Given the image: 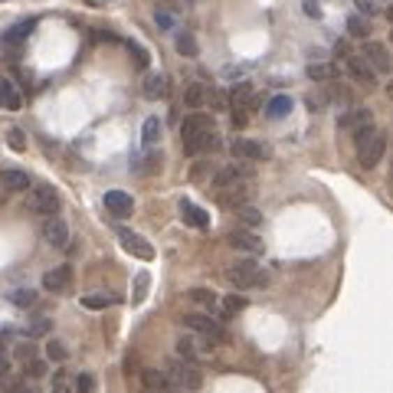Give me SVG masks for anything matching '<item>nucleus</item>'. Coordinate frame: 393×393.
I'll list each match as a JSON object with an SVG mask.
<instances>
[{
  "label": "nucleus",
  "instance_id": "1",
  "mask_svg": "<svg viewBox=\"0 0 393 393\" xmlns=\"http://www.w3.org/2000/svg\"><path fill=\"white\" fill-rule=\"evenodd\" d=\"M216 121L210 115H203V112H191V115L184 118L181 125V141H184V151L191 154V158H200V154H213V151L223 148V141L216 135Z\"/></svg>",
  "mask_w": 393,
  "mask_h": 393
},
{
  "label": "nucleus",
  "instance_id": "2",
  "mask_svg": "<svg viewBox=\"0 0 393 393\" xmlns=\"http://www.w3.org/2000/svg\"><path fill=\"white\" fill-rule=\"evenodd\" d=\"M226 279L233 282L236 288H266L269 286V272L255 259H239L226 269Z\"/></svg>",
  "mask_w": 393,
  "mask_h": 393
},
{
  "label": "nucleus",
  "instance_id": "3",
  "mask_svg": "<svg viewBox=\"0 0 393 393\" xmlns=\"http://www.w3.org/2000/svg\"><path fill=\"white\" fill-rule=\"evenodd\" d=\"M59 207H63V200H59V191L56 187H50V184H33L30 191H27V210L36 213V216H59Z\"/></svg>",
  "mask_w": 393,
  "mask_h": 393
},
{
  "label": "nucleus",
  "instance_id": "4",
  "mask_svg": "<svg viewBox=\"0 0 393 393\" xmlns=\"http://www.w3.org/2000/svg\"><path fill=\"white\" fill-rule=\"evenodd\" d=\"M168 380L174 383V390H187V393H197L203 387V373L197 364L191 361H181V357H174V361H168Z\"/></svg>",
  "mask_w": 393,
  "mask_h": 393
},
{
  "label": "nucleus",
  "instance_id": "5",
  "mask_svg": "<svg viewBox=\"0 0 393 393\" xmlns=\"http://www.w3.org/2000/svg\"><path fill=\"white\" fill-rule=\"evenodd\" d=\"M181 325L184 328H191L193 334L207 338V341H220V344L226 341V328L216 318H210V315H197V311H191V315H181Z\"/></svg>",
  "mask_w": 393,
  "mask_h": 393
},
{
  "label": "nucleus",
  "instance_id": "6",
  "mask_svg": "<svg viewBox=\"0 0 393 393\" xmlns=\"http://www.w3.org/2000/svg\"><path fill=\"white\" fill-rule=\"evenodd\" d=\"M383 151H387V135H383V131H373L371 138L357 148V161H361V168H367V170L377 168L380 158H383Z\"/></svg>",
  "mask_w": 393,
  "mask_h": 393
},
{
  "label": "nucleus",
  "instance_id": "7",
  "mask_svg": "<svg viewBox=\"0 0 393 393\" xmlns=\"http://www.w3.org/2000/svg\"><path fill=\"white\" fill-rule=\"evenodd\" d=\"M364 59L371 63V69H373L377 75L393 73V56H390V50H387L383 43L367 40V46H364Z\"/></svg>",
  "mask_w": 393,
  "mask_h": 393
},
{
  "label": "nucleus",
  "instance_id": "8",
  "mask_svg": "<svg viewBox=\"0 0 393 393\" xmlns=\"http://www.w3.org/2000/svg\"><path fill=\"white\" fill-rule=\"evenodd\" d=\"M118 243H121V249L131 255H138L141 262H151L154 259V246L144 239V236L131 233V230H118Z\"/></svg>",
  "mask_w": 393,
  "mask_h": 393
},
{
  "label": "nucleus",
  "instance_id": "9",
  "mask_svg": "<svg viewBox=\"0 0 393 393\" xmlns=\"http://www.w3.org/2000/svg\"><path fill=\"white\" fill-rule=\"evenodd\" d=\"M177 213H181V220L191 226V230H210V213L203 210L200 203L181 200V203H177Z\"/></svg>",
  "mask_w": 393,
  "mask_h": 393
},
{
  "label": "nucleus",
  "instance_id": "10",
  "mask_svg": "<svg viewBox=\"0 0 393 393\" xmlns=\"http://www.w3.org/2000/svg\"><path fill=\"white\" fill-rule=\"evenodd\" d=\"M249 177H253V168L236 161V164H226V168L216 170V187L223 191V187H233V184H246Z\"/></svg>",
  "mask_w": 393,
  "mask_h": 393
},
{
  "label": "nucleus",
  "instance_id": "11",
  "mask_svg": "<svg viewBox=\"0 0 393 393\" xmlns=\"http://www.w3.org/2000/svg\"><path fill=\"white\" fill-rule=\"evenodd\" d=\"M249 200H253V184H233V187L220 191V203H223L226 210H239Z\"/></svg>",
  "mask_w": 393,
  "mask_h": 393
},
{
  "label": "nucleus",
  "instance_id": "12",
  "mask_svg": "<svg viewBox=\"0 0 393 393\" xmlns=\"http://www.w3.org/2000/svg\"><path fill=\"white\" fill-rule=\"evenodd\" d=\"M33 30H36V17H23L20 23H13L10 30H3L0 43H3V46H13V50H17V46H23V43H27V36H30Z\"/></svg>",
  "mask_w": 393,
  "mask_h": 393
},
{
  "label": "nucleus",
  "instance_id": "13",
  "mask_svg": "<svg viewBox=\"0 0 393 393\" xmlns=\"http://www.w3.org/2000/svg\"><path fill=\"white\" fill-rule=\"evenodd\" d=\"M226 243L233 246V249H239V253H249V255L262 253V239L255 233H249V230H233V233L226 236Z\"/></svg>",
  "mask_w": 393,
  "mask_h": 393
},
{
  "label": "nucleus",
  "instance_id": "14",
  "mask_svg": "<svg viewBox=\"0 0 393 393\" xmlns=\"http://www.w3.org/2000/svg\"><path fill=\"white\" fill-rule=\"evenodd\" d=\"M105 210L112 213V216H131L135 213V200H131V193H125V191H108L105 193Z\"/></svg>",
  "mask_w": 393,
  "mask_h": 393
},
{
  "label": "nucleus",
  "instance_id": "15",
  "mask_svg": "<svg viewBox=\"0 0 393 393\" xmlns=\"http://www.w3.org/2000/svg\"><path fill=\"white\" fill-rule=\"evenodd\" d=\"M69 286H73V266H56L43 276L46 292H69Z\"/></svg>",
  "mask_w": 393,
  "mask_h": 393
},
{
  "label": "nucleus",
  "instance_id": "16",
  "mask_svg": "<svg viewBox=\"0 0 393 393\" xmlns=\"http://www.w3.org/2000/svg\"><path fill=\"white\" fill-rule=\"evenodd\" d=\"M43 239L50 246H56V249H63V246L69 243V226H66L59 216H50V220L43 223Z\"/></svg>",
  "mask_w": 393,
  "mask_h": 393
},
{
  "label": "nucleus",
  "instance_id": "17",
  "mask_svg": "<svg viewBox=\"0 0 393 393\" xmlns=\"http://www.w3.org/2000/svg\"><path fill=\"white\" fill-rule=\"evenodd\" d=\"M236 158H249V161H266L269 158V148L266 144H259V141H249V138H233L230 144Z\"/></svg>",
  "mask_w": 393,
  "mask_h": 393
},
{
  "label": "nucleus",
  "instance_id": "18",
  "mask_svg": "<svg viewBox=\"0 0 393 393\" xmlns=\"http://www.w3.org/2000/svg\"><path fill=\"white\" fill-rule=\"evenodd\" d=\"M0 187L10 191V193H27L33 187V181H30V174L10 168V170H0Z\"/></svg>",
  "mask_w": 393,
  "mask_h": 393
},
{
  "label": "nucleus",
  "instance_id": "19",
  "mask_svg": "<svg viewBox=\"0 0 393 393\" xmlns=\"http://www.w3.org/2000/svg\"><path fill=\"white\" fill-rule=\"evenodd\" d=\"M23 105V96L17 82L13 79H0V108H7V112H20Z\"/></svg>",
  "mask_w": 393,
  "mask_h": 393
},
{
  "label": "nucleus",
  "instance_id": "20",
  "mask_svg": "<svg viewBox=\"0 0 393 393\" xmlns=\"http://www.w3.org/2000/svg\"><path fill=\"white\" fill-rule=\"evenodd\" d=\"M373 121V115H371V108H364V105H357V108H351V112H344V115L338 118V128H344V131H357L361 125H371Z\"/></svg>",
  "mask_w": 393,
  "mask_h": 393
},
{
  "label": "nucleus",
  "instance_id": "21",
  "mask_svg": "<svg viewBox=\"0 0 393 393\" xmlns=\"http://www.w3.org/2000/svg\"><path fill=\"white\" fill-rule=\"evenodd\" d=\"M348 73H351L357 82H364V85L377 82V73H373L371 63H367V59H361V56H348Z\"/></svg>",
  "mask_w": 393,
  "mask_h": 393
},
{
  "label": "nucleus",
  "instance_id": "22",
  "mask_svg": "<svg viewBox=\"0 0 393 393\" xmlns=\"http://www.w3.org/2000/svg\"><path fill=\"white\" fill-rule=\"evenodd\" d=\"M187 302H193V305H200V309L213 311L216 305H220V298H216V292L213 288H187Z\"/></svg>",
  "mask_w": 393,
  "mask_h": 393
},
{
  "label": "nucleus",
  "instance_id": "23",
  "mask_svg": "<svg viewBox=\"0 0 393 393\" xmlns=\"http://www.w3.org/2000/svg\"><path fill=\"white\" fill-rule=\"evenodd\" d=\"M207 98H210V89H207L203 82H191L187 89H184V105L193 108V112H197V108H200Z\"/></svg>",
  "mask_w": 393,
  "mask_h": 393
},
{
  "label": "nucleus",
  "instance_id": "24",
  "mask_svg": "<svg viewBox=\"0 0 393 393\" xmlns=\"http://www.w3.org/2000/svg\"><path fill=\"white\" fill-rule=\"evenodd\" d=\"M200 344H197V338H191V334H181L177 338V357L181 361H191V364H197L200 361Z\"/></svg>",
  "mask_w": 393,
  "mask_h": 393
},
{
  "label": "nucleus",
  "instance_id": "25",
  "mask_svg": "<svg viewBox=\"0 0 393 393\" xmlns=\"http://www.w3.org/2000/svg\"><path fill=\"white\" fill-rule=\"evenodd\" d=\"M164 92H168V79H164V73H148L144 75V98H164Z\"/></svg>",
  "mask_w": 393,
  "mask_h": 393
},
{
  "label": "nucleus",
  "instance_id": "26",
  "mask_svg": "<svg viewBox=\"0 0 393 393\" xmlns=\"http://www.w3.org/2000/svg\"><path fill=\"white\" fill-rule=\"evenodd\" d=\"M144 387L151 393H174V383L168 380L164 371H144Z\"/></svg>",
  "mask_w": 393,
  "mask_h": 393
},
{
  "label": "nucleus",
  "instance_id": "27",
  "mask_svg": "<svg viewBox=\"0 0 393 393\" xmlns=\"http://www.w3.org/2000/svg\"><path fill=\"white\" fill-rule=\"evenodd\" d=\"M305 73H309V79H315V82H331V79H338V66L334 63H315V59H311Z\"/></svg>",
  "mask_w": 393,
  "mask_h": 393
},
{
  "label": "nucleus",
  "instance_id": "28",
  "mask_svg": "<svg viewBox=\"0 0 393 393\" xmlns=\"http://www.w3.org/2000/svg\"><path fill=\"white\" fill-rule=\"evenodd\" d=\"M292 105H295V102L288 96H272L266 102V118H286L288 112H292Z\"/></svg>",
  "mask_w": 393,
  "mask_h": 393
},
{
  "label": "nucleus",
  "instance_id": "29",
  "mask_svg": "<svg viewBox=\"0 0 393 393\" xmlns=\"http://www.w3.org/2000/svg\"><path fill=\"white\" fill-rule=\"evenodd\" d=\"M230 98H233V108H246V112H249V108L255 105V102H253V85H249V82L233 85V92H230Z\"/></svg>",
  "mask_w": 393,
  "mask_h": 393
},
{
  "label": "nucleus",
  "instance_id": "30",
  "mask_svg": "<svg viewBox=\"0 0 393 393\" xmlns=\"http://www.w3.org/2000/svg\"><path fill=\"white\" fill-rule=\"evenodd\" d=\"M161 135H164L161 118H148V121H144V128H141V141L151 148V144H158V141H161Z\"/></svg>",
  "mask_w": 393,
  "mask_h": 393
},
{
  "label": "nucleus",
  "instance_id": "31",
  "mask_svg": "<svg viewBox=\"0 0 393 393\" xmlns=\"http://www.w3.org/2000/svg\"><path fill=\"white\" fill-rule=\"evenodd\" d=\"M348 33H351L354 40H367V33H371V20H364L361 13H351V17H348Z\"/></svg>",
  "mask_w": 393,
  "mask_h": 393
},
{
  "label": "nucleus",
  "instance_id": "32",
  "mask_svg": "<svg viewBox=\"0 0 393 393\" xmlns=\"http://www.w3.org/2000/svg\"><path fill=\"white\" fill-rule=\"evenodd\" d=\"M82 302V309H92V311H102V309H108L115 298L112 295H105V292H92V295H82L79 298Z\"/></svg>",
  "mask_w": 393,
  "mask_h": 393
},
{
  "label": "nucleus",
  "instance_id": "33",
  "mask_svg": "<svg viewBox=\"0 0 393 393\" xmlns=\"http://www.w3.org/2000/svg\"><path fill=\"white\" fill-rule=\"evenodd\" d=\"M7 298H10L17 309H33V305H36V292H33V288H13Z\"/></svg>",
  "mask_w": 393,
  "mask_h": 393
},
{
  "label": "nucleus",
  "instance_id": "34",
  "mask_svg": "<svg viewBox=\"0 0 393 393\" xmlns=\"http://www.w3.org/2000/svg\"><path fill=\"white\" fill-rule=\"evenodd\" d=\"M148 286H151V276L148 272H138V276H135V288H131V302H135V305H141V302L148 298Z\"/></svg>",
  "mask_w": 393,
  "mask_h": 393
},
{
  "label": "nucleus",
  "instance_id": "35",
  "mask_svg": "<svg viewBox=\"0 0 393 393\" xmlns=\"http://www.w3.org/2000/svg\"><path fill=\"white\" fill-rule=\"evenodd\" d=\"M125 46H128V53H131V59L138 63V69H148V66H151V56H148V50H144L141 43H135V40H128Z\"/></svg>",
  "mask_w": 393,
  "mask_h": 393
},
{
  "label": "nucleus",
  "instance_id": "36",
  "mask_svg": "<svg viewBox=\"0 0 393 393\" xmlns=\"http://www.w3.org/2000/svg\"><path fill=\"white\" fill-rule=\"evenodd\" d=\"M174 46H177V53L181 56H197V40H193L191 33H177Z\"/></svg>",
  "mask_w": 393,
  "mask_h": 393
},
{
  "label": "nucleus",
  "instance_id": "37",
  "mask_svg": "<svg viewBox=\"0 0 393 393\" xmlns=\"http://www.w3.org/2000/svg\"><path fill=\"white\" fill-rule=\"evenodd\" d=\"M46 357H50V361H56V364H63L66 357H69V351H66V344L63 341H50V344H46Z\"/></svg>",
  "mask_w": 393,
  "mask_h": 393
},
{
  "label": "nucleus",
  "instance_id": "38",
  "mask_svg": "<svg viewBox=\"0 0 393 393\" xmlns=\"http://www.w3.org/2000/svg\"><path fill=\"white\" fill-rule=\"evenodd\" d=\"M23 371H27V377L40 380V377H46V361H40V357H30V361L23 364Z\"/></svg>",
  "mask_w": 393,
  "mask_h": 393
},
{
  "label": "nucleus",
  "instance_id": "39",
  "mask_svg": "<svg viewBox=\"0 0 393 393\" xmlns=\"http://www.w3.org/2000/svg\"><path fill=\"white\" fill-rule=\"evenodd\" d=\"M220 305H223L226 315H236V311L246 309V298L243 295H226V298H220Z\"/></svg>",
  "mask_w": 393,
  "mask_h": 393
},
{
  "label": "nucleus",
  "instance_id": "40",
  "mask_svg": "<svg viewBox=\"0 0 393 393\" xmlns=\"http://www.w3.org/2000/svg\"><path fill=\"white\" fill-rule=\"evenodd\" d=\"M236 216H239V220H246L249 226L262 223V213L255 210V207H249V203H246V207H239V210H236Z\"/></svg>",
  "mask_w": 393,
  "mask_h": 393
},
{
  "label": "nucleus",
  "instance_id": "41",
  "mask_svg": "<svg viewBox=\"0 0 393 393\" xmlns=\"http://www.w3.org/2000/svg\"><path fill=\"white\" fill-rule=\"evenodd\" d=\"M75 393H96V377L92 373H79L75 377Z\"/></svg>",
  "mask_w": 393,
  "mask_h": 393
},
{
  "label": "nucleus",
  "instance_id": "42",
  "mask_svg": "<svg viewBox=\"0 0 393 393\" xmlns=\"http://www.w3.org/2000/svg\"><path fill=\"white\" fill-rule=\"evenodd\" d=\"M7 144H10L13 151H27V138H23L20 128H10V131H7Z\"/></svg>",
  "mask_w": 393,
  "mask_h": 393
},
{
  "label": "nucleus",
  "instance_id": "43",
  "mask_svg": "<svg viewBox=\"0 0 393 393\" xmlns=\"http://www.w3.org/2000/svg\"><path fill=\"white\" fill-rule=\"evenodd\" d=\"M154 23H158L161 30H174V13H168V10H154Z\"/></svg>",
  "mask_w": 393,
  "mask_h": 393
},
{
  "label": "nucleus",
  "instance_id": "44",
  "mask_svg": "<svg viewBox=\"0 0 393 393\" xmlns=\"http://www.w3.org/2000/svg\"><path fill=\"white\" fill-rule=\"evenodd\" d=\"M27 331H30V338H40V334H46V331H50V318H36Z\"/></svg>",
  "mask_w": 393,
  "mask_h": 393
},
{
  "label": "nucleus",
  "instance_id": "45",
  "mask_svg": "<svg viewBox=\"0 0 393 393\" xmlns=\"http://www.w3.org/2000/svg\"><path fill=\"white\" fill-rule=\"evenodd\" d=\"M13 354H17V357L27 364L30 357H36V348H33V344H17V351H13Z\"/></svg>",
  "mask_w": 393,
  "mask_h": 393
},
{
  "label": "nucleus",
  "instance_id": "46",
  "mask_svg": "<svg viewBox=\"0 0 393 393\" xmlns=\"http://www.w3.org/2000/svg\"><path fill=\"white\" fill-rule=\"evenodd\" d=\"M10 373V361H7V344L0 341V377H7Z\"/></svg>",
  "mask_w": 393,
  "mask_h": 393
},
{
  "label": "nucleus",
  "instance_id": "47",
  "mask_svg": "<svg viewBox=\"0 0 393 393\" xmlns=\"http://www.w3.org/2000/svg\"><path fill=\"white\" fill-rule=\"evenodd\" d=\"M331 96L338 98V102H351V92H348V89H344V85H338V82L331 85Z\"/></svg>",
  "mask_w": 393,
  "mask_h": 393
},
{
  "label": "nucleus",
  "instance_id": "48",
  "mask_svg": "<svg viewBox=\"0 0 393 393\" xmlns=\"http://www.w3.org/2000/svg\"><path fill=\"white\" fill-rule=\"evenodd\" d=\"M246 121H249V112H246V108H233V125L246 128Z\"/></svg>",
  "mask_w": 393,
  "mask_h": 393
},
{
  "label": "nucleus",
  "instance_id": "49",
  "mask_svg": "<svg viewBox=\"0 0 393 393\" xmlns=\"http://www.w3.org/2000/svg\"><path fill=\"white\" fill-rule=\"evenodd\" d=\"M325 105H328V96H309V108H311V112H321Z\"/></svg>",
  "mask_w": 393,
  "mask_h": 393
},
{
  "label": "nucleus",
  "instance_id": "50",
  "mask_svg": "<svg viewBox=\"0 0 393 393\" xmlns=\"http://www.w3.org/2000/svg\"><path fill=\"white\" fill-rule=\"evenodd\" d=\"M207 170H210V164H203V161H200V164H193L191 177H193V181H203V177H207Z\"/></svg>",
  "mask_w": 393,
  "mask_h": 393
},
{
  "label": "nucleus",
  "instance_id": "51",
  "mask_svg": "<svg viewBox=\"0 0 393 393\" xmlns=\"http://www.w3.org/2000/svg\"><path fill=\"white\" fill-rule=\"evenodd\" d=\"M305 13H309V17H321V7L315 0H305Z\"/></svg>",
  "mask_w": 393,
  "mask_h": 393
},
{
  "label": "nucleus",
  "instance_id": "52",
  "mask_svg": "<svg viewBox=\"0 0 393 393\" xmlns=\"http://www.w3.org/2000/svg\"><path fill=\"white\" fill-rule=\"evenodd\" d=\"M364 13L371 17V13H373V3H367V0H361V17H364Z\"/></svg>",
  "mask_w": 393,
  "mask_h": 393
},
{
  "label": "nucleus",
  "instance_id": "53",
  "mask_svg": "<svg viewBox=\"0 0 393 393\" xmlns=\"http://www.w3.org/2000/svg\"><path fill=\"white\" fill-rule=\"evenodd\" d=\"M53 393H73V390H69V387H66V383H63V380H56V387H53Z\"/></svg>",
  "mask_w": 393,
  "mask_h": 393
},
{
  "label": "nucleus",
  "instance_id": "54",
  "mask_svg": "<svg viewBox=\"0 0 393 393\" xmlns=\"http://www.w3.org/2000/svg\"><path fill=\"white\" fill-rule=\"evenodd\" d=\"M20 393H40V387H23Z\"/></svg>",
  "mask_w": 393,
  "mask_h": 393
},
{
  "label": "nucleus",
  "instance_id": "55",
  "mask_svg": "<svg viewBox=\"0 0 393 393\" xmlns=\"http://www.w3.org/2000/svg\"><path fill=\"white\" fill-rule=\"evenodd\" d=\"M390 191H393V164H390Z\"/></svg>",
  "mask_w": 393,
  "mask_h": 393
}]
</instances>
